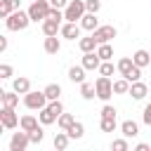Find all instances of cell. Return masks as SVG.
<instances>
[{"label":"cell","mask_w":151,"mask_h":151,"mask_svg":"<svg viewBox=\"0 0 151 151\" xmlns=\"http://www.w3.org/2000/svg\"><path fill=\"white\" fill-rule=\"evenodd\" d=\"M28 24H31V17H28V12H24L21 7H19V9H14V12L5 19L7 31H24Z\"/></svg>","instance_id":"6da1fadb"},{"label":"cell","mask_w":151,"mask_h":151,"mask_svg":"<svg viewBox=\"0 0 151 151\" xmlns=\"http://www.w3.org/2000/svg\"><path fill=\"white\" fill-rule=\"evenodd\" d=\"M50 9H52L50 0H33L28 7V17H31V21H45L50 17Z\"/></svg>","instance_id":"7a4b0ae2"},{"label":"cell","mask_w":151,"mask_h":151,"mask_svg":"<svg viewBox=\"0 0 151 151\" xmlns=\"http://www.w3.org/2000/svg\"><path fill=\"white\" fill-rule=\"evenodd\" d=\"M85 12H87L85 0H68V5L64 7V19L66 21H80Z\"/></svg>","instance_id":"3957f363"},{"label":"cell","mask_w":151,"mask_h":151,"mask_svg":"<svg viewBox=\"0 0 151 151\" xmlns=\"http://www.w3.org/2000/svg\"><path fill=\"white\" fill-rule=\"evenodd\" d=\"M24 104H26V109H33V111H40V109H45L47 104H50V99H47V94H45V90L42 92H26L24 94Z\"/></svg>","instance_id":"277c9868"},{"label":"cell","mask_w":151,"mask_h":151,"mask_svg":"<svg viewBox=\"0 0 151 151\" xmlns=\"http://www.w3.org/2000/svg\"><path fill=\"white\" fill-rule=\"evenodd\" d=\"M94 87H97V99L109 101V99L113 97V80H111L109 76H99V78L94 80Z\"/></svg>","instance_id":"5b68a950"},{"label":"cell","mask_w":151,"mask_h":151,"mask_svg":"<svg viewBox=\"0 0 151 151\" xmlns=\"http://www.w3.org/2000/svg\"><path fill=\"white\" fill-rule=\"evenodd\" d=\"M19 116L14 113V106H5L2 104V109H0V123H2V127L5 130H12V127H17L19 125Z\"/></svg>","instance_id":"8992f818"},{"label":"cell","mask_w":151,"mask_h":151,"mask_svg":"<svg viewBox=\"0 0 151 151\" xmlns=\"http://www.w3.org/2000/svg\"><path fill=\"white\" fill-rule=\"evenodd\" d=\"M28 144H31V137H28V132H26V130L14 132V134H12V139H9V151H26V149H28Z\"/></svg>","instance_id":"52a82bcc"},{"label":"cell","mask_w":151,"mask_h":151,"mask_svg":"<svg viewBox=\"0 0 151 151\" xmlns=\"http://www.w3.org/2000/svg\"><path fill=\"white\" fill-rule=\"evenodd\" d=\"M80 24L78 21H66V24H61V35L66 38V40H76V38H80Z\"/></svg>","instance_id":"ba28073f"},{"label":"cell","mask_w":151,"mask_h":151,"mask_svg":"<svg viewBox=\"0 0 151 151\" xmlns=\"http://www.w3.org/2000/svg\"><path fill=\"white\" fill-rule=\"evenodd\" d=\"M87 71H99V66H101V57L97 54V52H83V61H80Z\"/></svg>","instance_id":"9c48e42d"},{"label":"cell","mask_w":151,"mask_h":151,"mask_svg":"<svg viewBox=\"0 0 151 151\" xmlns=\"http://www.w3.org/2000/svg\"><path fill=\"white\" fill-rule=\"evenodd\" d=\"M116 33H118V31H116L113 26H99V28L92 31V35L97 38V42H109L111 38H116Z\"/></svg>","instance_id":"30bf717a"},{"label":"cell","mask_w":151,"mask_h":151,"mask_svg":"<svg viewBox=\"0 0 151 151\" xmlns=\"http://www.w3.org/2000/svg\"><path fill=\"white\" fill-rule=\"evenodd\" d=\"M42 33H45V35H57V33H61V19L47 17V19L42 21Z\"/></svg>","instance_id":"8fae6325"},{"label":"cell","mask_w":151,"mask_h":151,"mask_svg":"<svg viewBox=\"0 0 151 151\" xmlns=\"http://www.w3.org/2000/svg\"><path fill=\"white\" fill-rule=\"evenodd\" d=\"M132 99H144L146 94H149V87H146V83H142V80H134V83H130V92H127Z\"/></svg>","instance_id":"7c38bea8"},{"label":"cell","mask_w":151,"mask_h":151,"mask_svg":"<svg viewBox=\"0 0 151 151\" xmlns=\"http://www.w3.org/2000/svg\"><path fill=\"white\" fill-rule=\"evenodd\" d=\"M80 26L85 28V31H94V28H99V19H97V14L94 12H85L83 14V19H80Z\"/></svg>","instance_id":"4fadbf2b"},{"label":"cell","mask_w":151,"mask_h":151,"mask_svg":"<svg viewBox=\"0 0 151 151\" xmlns=\"http://www.w3.org/2000/svg\"><path fill=\"white\" fill-rule=\"evenodd\" d=\"M42 50H45L47 54H57V52L61 50V42H59V38H57V35H45Z\"/></svg>","instance_id":"5bb4252c"},{"label":"cell","mask_w":151,"mask_h":151,"mask_svg":"<svg viewBox=\"0 0 151 151\" xmlns=\"http://www.w3.org/2000/svg\"><path fill=\"white\" fill-rule=\"evenodd\" d=\"M78 47L83 50V52H97V47H99V42H97V38L90 33L87 38H80L78 40Z\"/></svg>","instance_id":"9a60e30c"},{"label":"cell","mask_w":151,"mask_h":151,"mask_svg":"<svg viewBox=\"0 0 151 151\" xmlns=\"http://www.w3.org/2000/svg\"><path fill=\"white\" fill-rule=\"evenodd\" d=\"M12 90L19 92V94H26V92H31V80L24 78V76H19V78L12 80Z\"/></svg>","instance_id":"2e32d148"},{"label":"cell","mask_w":151,"mask_h":151,"mask_svg":"<svg viewBox=\"0 0 151 151\" xmlns=\"http://www.w3.org/2000/svg\"><path fill=\"white\" fill-rule=\"evenodd\" d=\"M120 132H123V137H137L139 134V125L134 123V120H123L120 123Z\"/></svg>","instance_id":"e0dca14e"},{"label":"cell","mask_w":151,"mask_h":151,"mask_svg":"<svg viewBox=\"0 0 151 151\" xmlns=\"http://www.w3.org/2000/svg\"><path fill=\"white\" fill-rule=\"evenodd\" d=\"M85 71H87V68H85L83 64H80V66H71V68H68V80H73V83H78V85L85 83Z\"/></svg>","instance_id":"ac0fdd59"},{"label":"cell","mask_w":151,"mask_h":151,"mask_svg":"<svg viewBox=\"0 0 151 151\" xmlns=\"http://www.w3.org/2000/svg\"><path fill=\"white\" fill-rule=\"evenodd\" d=\"M132 61H134L137 66H142V68H144V66H151V54H149L146 50H137V52L132 54Z\"/></svg>","instance_id":"d6986e66"},{"label":"cell","mask_w":151,"mask_h":151,"mask_svg":"<svg viewBox=\"0 0 151 151\" xmlns=\"http://www.w3.org/2000/svg\"><path fill=\"white\" fill-rule=\"evenodd\" d=\"M38 118H40V123H42V125H52V123H57V118H59V116H57L50 106H45V109H40Z\"/></svg>","instance_id":"ffe728a7"},{"label":"cell","mask_w":151,"mask_h":151,"mask_svg":"<svg viewBox=\"0 0 151 151\" xmlns=\"http://www.w3.org/2000/svg\"><path fill=\"white\" fill-rule=\"evenodd\" d=\"M38 123H40V118H35V116H21L19 127H21V130H26V132H31V130H35V127H38ZM40 125H42V123H40Z\"/></svg>","instance_id":"44dd1931"},{"label":"cell","mask_w":151,"mask_h":151,"mask_svg":"<svg viewBox=\"0 0 151 151\" xmlns=\"http://www.w3.org/2000/svg\"><path fill=\"white\" fill-rule=\"evenodd\" d=\"M0 99H2L5 106H14V109L19 106V92H14V90H12V92H5V90H2V92H0Z\"/></svg>","instance_id":"7402d4cb"},{"label":"cell","mask_w":151,"mask_h":151,"mask_svg":"<svg viewBox=\"0 0 151 151\" xmlns=\"http://www.w3.org/2000/svg\"><path fill=\"white\" fill-rule=\"evenodd\" d=\"M68 142H71V137H68L66 130H61V132L54 134V149H57V151H64V149L68 146Z\"/></svg>","instance_id":"603a6c76"},{"label":"cell","mask_w":151,"mask_h":151,"mask_svg":"<svg viewBox=\"0 0 151 151\" xmlns=\"http://www.w3.org/2000/svg\"><path fill=\"white\" fill-rule=\"evenodd\" d=\"M113 92L116 94H127L130 92V80L125 76H120L118 80H113Z\"/></svg>","instance_id":"cb8c5ba5"},{"label":"cell","mask_w":151,"mask_h":151,"mask_svg":"<svg viewBox=\"0 0 151 151\" xmlns=\"http://www.w3.org/2000/svg\"><path fill=\"white\" fill-rule=\"evenodd\" d=\"M80 97L87 99V101L94 99V97H97V87H94L92 83H80Z\"/></svg>","instance_id":"d4e9b609"},{"label":"cell","mask_w":151,"mask_h":151,"mask_svg":"<svg viewBox=\"0 0 151 151\" xmlns=\"http://www.w3.org/2000/svg\"><path fill=\"white\" fill-rule=\"evenodd\" d=\"M97 54L101 57V61H111V57H113V47H111L109 42H99V47H97Z\"/></svg>","instance_id":"484cf974"},{"label":"cell","mask_w":151,"mask_h":151,"mask_svg":"<svg viewBox=\"0 0 151 151\" xmlns=\"http://www.w3.org/2000/svg\"><path fill=\"white\" fill-rule=\"evenodd\" d=\"M116 66H118V73H120V76H127V73L132 71L134 61H132V57H123V59H120V61H118Z\"/></svg>","instance_id":"4316f807"},{"label":"cell","mask_w":151,"mask_h":151,"mask_svg":"<svg viewBox=\"0 0 151 151\" xmlns=\"http://www.w3.org/2000/svg\"><path fill=\"white\" fill-rule=\"evenodd\" d=\"M45 94H47V99H50V101L59 99V94H61V85H59V83H50V85L45 87Z\"/></svg>","instance_id":"83f0119b"},{"label":"cell","mask_w":151,"mask_h":151,"mask_svg":"<svg viewBox=\"0 0 151 151\" xmlns=\"http://www.w3.org/2000/svg\"><path fill=\"white\" fill-rule=\"evenodd\" d=\"M66 132H68V137H71V139H80V137L85 134V127H83V123H78V120H76Z\"/></svg>","instance_id":"f1b7e54d"},{"label":"cell","mask_w":151,"mask_h":151,"mask_svg":"<svg viewBox=\"0 0 151 151\" xmlns=\"http://www.w3.org/2000/svg\"><path fill=\"white\" fill-rule=\"evenodd\" d=\"M73 123H76V118H73L71 113H61V116L57 118V125H59L61 130H68V127H71Z\"/></svg>","instance_id":"f546056e"},{"label":"cell","mask_w":151,"mask_h":151,"mask_svg":"<svg viewBox=\"0 0 151 151\" xmlns=\"http://www.w3.org/2000/svg\"><path fill=\"white\" fill-rule=\"evenodd\" d=\"M99 127H101V132H113L116 130V118H101Z\"/></svg>","instance_id":"4dcf8cb0"},{"label":"cell","mask_w":151,"mask_h":151,"mask_svg":"<svg viewBox=\"0 0 151 151\" xmlns=\"http://www.w3.org/2000/svg\"><path fill=\"white\" fill-rule=\"evenodd\" d=\"M28 137H31V144H40V142H42V137H45L42 125H38L35 130H31V132H28Z\"/></svg>","instance_id":"1f68e13d"},{"label":"cell","mask_w":151,"mask_h":151,"mask_svg":"<svg viewBox=\"0 0 151 151\" xmlns=\"http://www.w3.org/2000/svg\"><path fill=\"white\" fill-rule=\"evenodd\" d=\"M116 68H118V66H113L111 61H101V66H99V76H113Z\"/></svg>","instance_id":"d6a6232c"},{"label":"cell","mask_w":151,"mask_h":151,"mask_svg":"<svg viewBox=\"0 0 151 151\" xmlns=\"http://www.w3.org/2000/svg\"><path fill=\"white\" fill-rule=\"evenodd\" d=\"M111 149H113V151H127V149H130L127 137H125V139H113V142H111Z\"/></svg>","instance_id":"836d02e7"},{"label":"cell","mask_w":151,"mask_h":151,"mask_svg":"<svg viewBox=\"0 0 151 151\" xmlns=\"http://www.w3.org/2000/svg\"><path fill=\"white\" fill-rule=\"evenodd\" d=\"M12 12H14V7H12L7 0H0V17H2V19H7Z\"/></svg>","instance_id":"e575fe53"},{"label":"cell","mask_w":151,"mask_h":151,"mask_svg":"<svg viewBox=\"0 0 151 151\" xmlns=\"http://www.w3.org/2000/svg\"><path fill=\"white\" fill-rule=\"evenodd\" d=\"M125 78H127L130 83H134V80H139V78H142V66H137V64H134V66H132V71H130V73H127Z\"/></svg>","instance_id":"d590c367"},{"label":"cell","mask_w":151,"mask_h":151,"mask_svg":"<svg viewBox=\"0 0 151 151\" xmlns=\"http://www.w3.org/2000/svg\"><path fill=\"white\" fill-rule=\"evenodd\" d=\"M116 113H118V111H116L111 104H104V106H101V118H116Z\"/></svg>","instance_id":"8d00e7d4"},{"label":"cell","mask_w":151,"mask_h":151,"mask_svg":"<svg viewBox=\"0 0 151 151\" xmlns=\"http://www.w3.org/2000/svg\"><path fill=\"white\" fill-rule=\"evenodd\" d=\"M85 7H87V12H99L101 9V0H85Z\"/></svg>","instance_id":"74e56055"},{"label":"cell","mask_w":151,"mask_h":151,"mask_svg":"<svg viewBox=\"0 0 151 151\" xmlns=\"http://www.w3.org/2000/svg\"><path fill=\"white\" fill-rule=\"evenodd\" d=\"M12 73H14V68L9 64H0V78H12Z\"/></svg>","instance_id":"f35d334b"},{"label":"cell","mask_w":151,"mask_h":151,"mask_svg":"<svg viewBox=\"0 0 151 151\" xmlns=\"http://www.w3.org/2000/svg\"><path fill=\"white\" fill-rule=\"evenodd\" d=\"M47 106H50V109H52V111H54L57 116H61V113H64V104H61L59 99H54V101H50Z\"/></svg>","instance_id":"ab89813d"},{"label":"cell","mask_w":151,"mask_h":151,"mask_svg":"<svg viewBox=\"0 0 151 151\" xmlns=\"http://www.w3.org/2000/svg\"><path fill=\"white\" fill-rule=\"evenodd\" d=\"M142 120H144V125H149V127H151V104H146V106H144Z\"/></svg>","instance_id":"60d3db41"},{"label":"cell","mask_w":151,"mask_h":151,"mask_svg":"<svg viewBox=\"0 0 151 151\" xmlns=\"http://www.w3.org/2000/svg\"><path fill=\"white\" fill-rule=\"evenodd\" d=\"M50 5H52V7H59V9H64V7L68 5V0H50Z\"/></svg>","instance_id":"b9f144b4"},{"label":"cell","mask_w":151,"mask_h":151,"mask_svg":"<svg viewBox=\"0 0 151 151\" xmlns=\"http://www.w3.org/2000/svg\"><path fill=\"white\" fill-rule=\"evenodd\" d=\"M5 50H7V38L0 35V52H5Z\"/></svg>","instance_id":"7bdbcfd3"},{"label":"cell","mask_w":151,"mask_h":151,"mask_svg":"<svg viewBox=\"0 0 151 151\" xmlns=\"http://www.w3.org/2000/svg\"><path fill=\"white\" fill-rule=\"evenodd\" d=\"M134 151H149V144H137Z\"/></svg>","instance_id":"ee69618b"}]
</instances>
